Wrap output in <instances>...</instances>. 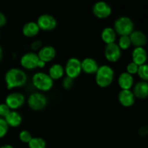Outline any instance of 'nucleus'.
Segmentation results:
<instances>
[{"label": "nucleus", "instance_id": "f257e3e1", "mask_svg": "<svg viewBox=\"0 0 148 148\" xmlns=\"http://www.w3.org/2000/svg\"><path fill=\"white\" fill-rule=\"evenodd\" d=\"M4 82L8 90H14L25 86L27 82V75L21 68L9 69L4 75Z\"/></svg>", "mask_w": 148, "mask_h": 148}, {"label": "nucleus", "instance_id": "f03ea898", "mask_svg": "<svg viewBox=\"0 0 148 148\" xmlns=\"http://www.w3.org/2000/svg\"><path fill=\"white\" fill-rule=\"evenodd\" d=\"M114 77L115 72L110 65H101L95 75V83L100 88H106L113 83Z\"/></svg>", "mask_w": 148, "mask_h": 148}, {"label": "nucleus", "instance_id": "7ed1b4c3", "mask_svg": "<svg viewBox=\"0 0 148 148\" xmlns=\"http://www.w3.org/2000/svg\"><path fill=\"white\" fill-rule=\"evenodd\" d=\"M32 84L38 92H45L53 88L54 81L51 78L49 74L44 72H37L32 77Z\"/></svg>", "mask_w": 148, "mask_h": 148}, {"label": "nucleus", "instance_id": "20e7f679", "mask_svg": "<svg viewBox=\"0 0 148 148\" xmlns=\"http://www.w3.org/2000/svg\"><path fill=\"white\" fill-rule=\"evenodd\" d=\"M113 28L119 36H130L134 30V24L129 17L121 16L114 21Z\"/></svg>", "mask_w": 148, "mask_h": 148}, {"label": "nucleus", "instance_id": "39448f33", "mask_svg": "<svg viewBox=\"0 0 148 148\" xmlns=\"http://www.w3.org/2000/svg\"><path fill=\"white\" fill-rule=\"evenodd\" d=\"M29 108L35 111H40L44 109L48 105V98L43 92H32L27 100Z\"/></svg>", "mask_w": 148, "mask_h": 148}, {"label": "nucleus", "instance_id": "423d86ee", "mask_svg": "<svg viewBox=\"0 0 148 148\" xmlns=\"http://www.w3.org/2000/svg\"><path fill=\"white\" fill-rule=\"evenodd\" d=\"M64 72L66 77L75 79L82 73L81 60L77 57H70L67 59L64 66Z\"/></svg>", "mask_w": 148, "mask_h": 148}, {"label": "nucleus", "instance_id": "0eeeda50", "mask_svg": "<svg viewBox=\"0 0 148 148\" xmlns=\"http://www.w3.org/2000/svg\"><path fill=\"white\" fill-rule=\"evenodd\" d=\"M25 97L22 92H12L5 98V103L12 111H17L25 103Z\"/></svg>", "mask_w": 148, "mask_h": 148}, {"label": "nucleus", "instance_id": "6e6552de", "mask_svg": "<svg viewBox=\"0 0 148 148\" xmlns=\"http://www.w3.org/2000/svg\"><path fill=\"white\" fill-rule=\"evenodd\" d=\"M39 60L40 59L37 53L30 51L22 55L20 59V64L24 69L31 71L38 68V63Z\"/></svg>", "mask_w": 148, "mask_h": 148}, {"label": "nucleus", "instance_id": "1a4fd4ad", "mask_svg": "<svg viewBox=\"0 0 148 148\" xmlns=\"http://www.w3.org/2000/svg\"><path fill=\"white\" fill-rule=\"evenodd\" d=\"M36 23L40 30L43 31H51L57 26V20L53 16L49 14H41L37 19Z\"/></svg>", "mask_w": 148, "mask_h": 148}, {"label": "nucleus", "instance_id": "9d476101", "mask_svg": "<svg viewBox=\"0 0 148 148\" xmlns=\"http://www.w3.org/2000/svg\"><path fill=\"white\" fill-rule=\"evenodd\" d=\"M122 51L116 43L106 45L104 49V56L105 59L111 63H116L121 57Z\"/></svg>", "mask_w": 148, "mask_h": 148}, {"label": "nucleus", "instance_id": "9b49d317", "mask_svg": "<svg viewBox=\"0 0 148 148\" xmlns=\"http://www.w3.org/2000/svg\"><path fill=\"white\" fill-rule=\"evenodd\" d=\"M111 12L112 10L111 6L105 1H98L92 7V13L97 18L106 19L111 15Z\"/></svg>", "mask_w": 148, "mask_h": 148}, {"label": "nucleus", "instance_id": "f8f14e48", "mask_svg": "<svg viewBox=\"0 0 148 148\" xmlns=\"http://www.w3.org/2000/svg\"><path fill=\"white\" fill-rule=\"evenodd\" d=\"M136 98L131 90H121L118 94V101L122 106L130 108L135 103Z\"/></svg>", "mask_w": 148, "mask_h": 148}, {"label": "nucleus", "instance_id": "ddd939ff", "mask_svg": "<svg viewBox=\"0 0 148 148\" xmlns=\"http://www.w3.org/2000/svg\"><path fill=\"white\" fill-rule=\"evenodd\" d=\"M37 54L40 60L43 61L45 63H49L55 59L56 56V50L53 46L46 45L37 52Z\"/></svg>", "mask_w": 148, "mask_h": 148}, {"label": "nucleus", "instance_id": "4468645a", "mask_svg": "<svg viewBox=\"0 0 148 148\" xmlns=\"http://www.w3.org/2000/svg\"><path fill=\"white\" fill-rule=\"evenodd\" d=\"M81 67L82 72L86 75H95L99 67V64L93 58L86 57L81 61Z\"/></svg>", "mask_w": 148, "mask_h": 148}, {"label": "nucleus", "instance_id": "2eb2a0df", "mask_svg": "<svg viewBox=\"0 0 148 148\" xmlns=\"http://www.w3.org/2000/svg\"><path fill=\"white\" fill-rule=\"evenodd\" d=\"M148 59L147 51L145 47H134L132 51V62L138 66L145 64Z\"/></svg>", "mask_w": 148, "mask_h": 148}, {"label": "nucleus", "instance_id": "dca6fc26", "mask_svg": "<svg viewBox=\"0 0 148 148\" xmlns=\"http://www.w3.org/2000/svg\"><path fill=\"white\" fill-rule=\"evenodd\" d=\"M117 83L121 90H131L134 85V76L127 72H123L119 75Z\"/></svg>", "mask_w": 148, "mask_h": 148}, {"label": "nucleus", "instance_id": "f3484780", "mask_svg": "<svg viewBox=\"0 0 148 148\" xmlns=\"http://www.w3.org/2000/svg\"><path fill=\"white\" fill-rule=\"evenodd\" d=\"M132 46L134 47H144L147 43V37L141 30H134L130 35Z\"/></svg>", "mask_w": 148, "mask_h": 148}, {"label": "nucleus", "instance_id": "a211bd4d", "mask_svg": "<svg viewBox=\"0 0 148 148\" xmlns=\"http://www.w3.org/2000/svg\"><path fill=\"white\" fill-rule=\"evenodd\" d=\"M132 92L135 98L139 99H145L148 98V82L139 81L133 86Z\"/></svg>", "mask_w": 148, "mask_h": 148}, {"label": "nucleus", "instance_id": "6ab92c4d", "mask_svg": "<svg viewBox=\"0 0 148 148\" xmlns=\"http://www.w3.org/2000/svg\"><path fill=\"white\" fill-rule=\"evenodd\" d=\"M40 30L36 22L30 21L26 23L22 28V33L26 38H34L40 33Z\"/></svg>", "mask_w": 148, "mask_h": 148}, {"label": "nucleus", "instance_id": "aec40b11", "mask_svg": "<svg viewBox=\"0 0 148 148\" xmlns=\"http://www.w3.org/2000/svg\"><path fill=\"white\" fill-rule=\"evenodd\" d=\"M48 74L53 81L62 79L65 75L64 66L59 63L53 64L49 68Z\"/></svg>", "mask_w": 148, "mask_h": 148}, {"label": "nucleus", "instance_id": "412c9836", "mask_svg": "<svg viewBox=\"0 0 148 148\" xmlns=\"http://www.w3.org/2000/svg\"><path fill=\"white\" fill-rule=\"evenodd\" d=\"M8 126L12 128H17L23 122L22 115L17 111H10L8 115L4 118Z\"/></svg>", "mask_w": 148, "mask_h": 148}, {"label": "nucleus", "instance_id": "4be33fe9", "mask_svg": "<svg viewBox=\"0 0 148 148\" xmlns=\"http://www.w3.org/2000/svg\"><path fill=\"white\" fill-rule=\"evenodd\" d=\"M117 34L111 27H106L101 33V38L106 45L116 43Z\"/></svg>", "mask_w": 148, "mask_h": 148}, {"label": "nucleus", "instance_id": "5701e85b", "mask_svg": "<svg viewBox=\"0 0 148 148\" xmlns=\"http://www.w3.org/2000/svg\"><path fill=\"white\" fill-rule=\"evenodd\" d=\"M29 148H46V142L43 138L35 137L27 144Z\"/></svg>", "mask_w": 148, "mask_h": 148}, {"label": "nucleus", "instance_id": "b1692460", "mask_svg": "<svg viewBox=\"0 0 148 148\" xmlns=\"http://www.w3.org/2000/svg\"><path fill=\"white\" fill-rule=\"evenodd\" d=\"M119 47L121 51H127L132 46L131 40H130V36H119L118 39Z\"/></svg>", "mask_w": 148, "mask_h": 148}, {"label": "nucleus", "instance_id": "393cba45", "mask_svg": "<svg viewBox=\"0 0 148 148\" xmlns=\"http://www.w3.org/2000/svg\"><path fill=\"white\" fill-rule=\"evenodd\" d=\"M137 75L140 77V79L143 81L148 82V64H145L139 66L138 71H137Z\"/></svg>", "mask_w": 148, "mask_h": 148}, {"label": "nucleus", "instance_id": "a878e982", "mask_svg": "<svg viewBox=\"0 0 148 148\" xmlns=\"http://www.w3.org/2000/svg\"><path fill=\"white\" fill-rule=\"evenodd\" d=\"M18 137L20 142H22L23 143H25V144H28L29 142L33 138V136L30 132L24 130L20 131V132L19 133Z\"/></svg>", "mask_w": 148, "mask_h": 148}, {"label": "nucleus", "instance_id": "bb28decb", "mask_svg": "<svg viewBox=\"0 0 148 148\" xmlns=\"http://www.w3.org/2000/svg\"><path fill=\"white\" fill-rule=\"evenodd\" d=\"M9 128L10 127L6 122L5 119L0 117V139L4 138L7 135L9 131Z\"/></svg>", "mask_w": 148, "mask_h": 148}, {"label": "nucleus", "instance_id": "cd10ccee", "mask_svg": "<svg viewBox=\"0 0 148 148\" xmlns=\"http://www.w3.org/2000/svg\"><path fill=\"white\" fill-rule=\"evenodd\" d=\"M139 66L137 64H136L135 63H134L133 62H130L127 64V66H126V72L127 73L130 74V75H137V71H138Z\"/></svg>", "mask_w": 148, "mask_h": 148}, {"label": "nucleus", "instance_id": "c85d7f7f", "mask_svg": "<svg viewBox=\"0 0 148 148\" xmlns=\"http://www.w3.org/2000/svg\"><path fill=\"white\" fill-rule=\"evenodd\" d=\"M74 80L75 79H72L69 77L66 76L65 77H63V80H62V87L65 90H70L74 85Z\"/></svg>", "mask_w": 148, "mask_h": 148}, {"label": "nucleus", "instance_id": "c756f323", "mask_svg": "<svg viewBox=\"0 0 148 148\" xmlns=\"http://www.w3.org/2000/svg\"><path fill=\"white\" fill-rule=\"evenodd\" d=\"M43 46V43L40 40H35L31 42L30 45V48L32 51L38 52Z\"/></svg>", "mask_w": 148, "mask_h": 148}, {"label": "nucleus", "instance_id": "7c9ffc66", "mask_svg": "<svg viewBox=\"0 0 148 148\" xmlns=\"http://www.w3.org/2000/svg\"><path fill=\"white\" fill-rule=\"evenodd\" d=\"M10 108L7 106L5 103H0V117L1 118H5L9 113L10 112Z\"/></svg>", "mask_w": 148, "mask_h": 148}, {"label": "nucleus", "instance_id": "2f4dec72", "mask_svg": "<svg viewBox=\"0 0 148 148\" xmlns=\"http://www.w3.org/2000/svg\"><path fill=\"white\" fill-rule=\"evenodd\" d=\"M139 134L141 137H146L148 135V126H144L139 129Z\"/></svg>", "mask_w": 148, "mask_h": 148}, {"label": "nucleus", "instance_id": "473e14b6", "mask_svg": "<svg viewBox=\"0 0 148 148\" xmlns=\"http://www.w3.org/2000/svg\"><path fill=\"white\" fill-rule=\"evenodd\" d=\"M7 24V17L4 13L0 12V28L4 27Z\"/></svg>", "mask_w": 148, "mask_h": 148}, {"label": "nucleus", "instance_id": "72a5a7b5", "mask_svg": "<svg viewBox=\"0 0 148 148\" xmlns=\"http://www.w3.org/2000/svg\"><path fill=\"white\" fill-rule=\"evenodd\" d=\"M46 63H45L44 62H43V61H41V60H39L38 63V68L43 69V68H44L45 66H46Z\"/></svg>", "mask_w": 148, "mask_h": 148}, {"label": "nucleus", "instance_id": "f704fd0d", "mask_svg": "<svg viewBox=\"0 0 148 148\" xmlns=\"http://www.w3.org/2000/svg\"><path fill=\"white\" fill-rule=\"evenodd\" d=\"M3 56H4V51H3L2 47L0 46V62H1V60H2Z\"/></svg>", "mask_w": 148, "mask_h": 148}, {"label": "nucleus", "instance_id": "c9c22d12", "mask_svg": "<svg viewBox=\"0 0 148 148\" xmlns=\"http://www.w3.org/2000/svg\"><path fill=\"white\" fill-rule=\"evenodd\" d=\"M0 148H14V147L10 144H5L1 145V147H0Z\"/></svg>", "mask_w": 148, "mask_h": 148}, {"label": "nucleus", "instance_id": "e433bc0d", "mask_svg": "<svg viewBox=\"0 0 148 148\" xmlns=\"http://www.w3.org/2000/svg\"><path fill=\"white\" fill-rule=\"evenodd\" d=\"M147 53H148V44H147Z\"/></svg>", "mask_w": 148, "mask_h": 148}, {"label": "nucleus", "instance_id": "4c0bfd02", "mask_svg": "<svg viewBox=\"0 0 148 148\" xmlns=\"http://www.w3.org/2000/svg\"><path fill=\"white\" fill-rule=\"evenodd\" d=\"M0 37H1V34H0Z\"/></svg>", "mask_w": 148, "mask_h": 148}]
</instances>
